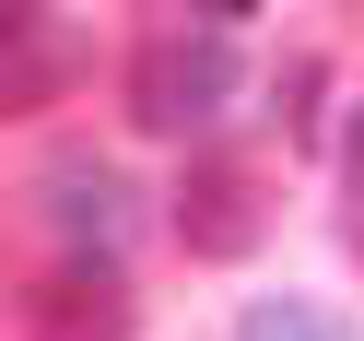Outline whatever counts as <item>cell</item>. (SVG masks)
<instances>
[{"instance_id": "obj_1", "label": "cell", "mask_w": 364, "mask_h": 341, "mask_svg": "<svg viewBox=\"0 0 364 341\" xmlns=\"http://www.w3.org/2000/svg\"><path fill=\"white\" fill-rule=\"evenodd\" d=\"M235 83H247V59H235L223 24H165V36L129 48V118L165 130V142H188V130H212L235 106Z\"/></svg>"}, {"instance_id": "obj_2", "label": "cell", "mask_w": 364, "mask_h": 341, "mask_svg": "<svg viewBox=\"0 0 364 341\" xmlns=\"http://www.w3.org/2000/svg\"><path fill=\"white\" fill-rule=\"evenodd\" d=\"M36 200H48V236L71 247V259H118V247H129V224H141V189H129L106 153H48Z\"/></svg>"}, {"instance_id": "obj_3", "label": "cell", "mask_w": 364, "mask_h": 341, "mask_svg": "<svg viewBox=\"0 0 364 341\" xmlns=\"http://www.w3.org/2000/svg\"><path fill=\"white\" fill-rule=\"evenodd\" d=\"M176 236L200 247V259H235V247H259V200H247L235 165H200L188 189H176Z\"/></svg>"}, {"instance_id": "obj_4", "label": "cell", "mask_w": 364, "mask_h": 341, "mask_svg": "<svg viewBox=\"0 0 364 341\" xmlns=\"http://www.w3.org/2000/svg\"><path fill=\"white\" fill-rule=\"evenodd\" d=\"M59 71H71V48L48 36V12L36 0H0V106H36Z\"/></svg>"}, {"instance_id": "obj_5", "label": "cell", "mask_w": 364, "mask_h": 341, "mask_svg": "<svg viewBox=\"0 0 364 341\" xmlns=\"http://www.w3.org/2000/svg\"><path fill=\"white\" fill-rule=\"evenodd\" d=\"M36 341H129V294L106 283V271H95V283L71 271V283L36 294Z\"/></svg>"}, {"instance_id": "obj_6", "label": "cell", "mask_w": 364, "mask_h": 341, "mask_svg": "<svg viewBox=\"0 0 364 341\" xmlns=\"http://www.w3.org/2000/svg\"><path fill=\"white\" fill-rule=\"evenodd\" d=\"M235 341H341V330L306 306V294H259V306L235 318Z\"/></svg>"}, {"instance_id": "obj_7", "label": "cell", "mask_w": 364, "mask_h": 341, "mask_svg": "<svg viewBox=\"0 0 364 341\" xmlns=\"http://www.w3.org/2000/svg\"><path fill=\"white\" fill-rule=\"evenodd\" d=\"M188 12H212V24H235V12H259V0H188Z\"/></svg>"}]
</instances>
